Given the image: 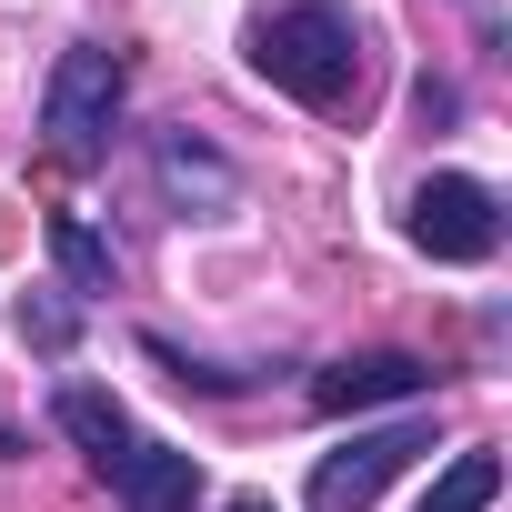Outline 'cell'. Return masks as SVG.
Returning <instances> with one entry per match:
<instances>
[{"label":"cell","mask_w":512,"mask_h":512,"mask_svg":"<svg viewBox=\"0 0 512 512\" xmlns=\"http://www.w3.org/2000/svg\"><path fill=\"white\" fill-rule=\"evenodd\" d=\"M402 231H412L422 262L472 272V262H492V251H502V191L472 181V171H432V181L402 201Z\"/></svg>","instance_id":"obj_3"},{"label":"cell","mask_w":512,"mask_h":512,"mask_svg":"<svg viewBox=\"0 0 512 512\" xmlns=\"http://www.w3.org/2000/svg\"><path fill=\"white\" fill-rule=\"evenodd\" d=\"M51 422H61V432H71V442H81L101 472H111V462L141 442V432H131V412H121L101 382H61V392H51Z\"/></svg>","instance_id":"obj_8"},{"label":"cell","mask_w":512,"mask_h":512,"mask_svg":"<svg viewBox=\"0 0 512 512\" xmlns=\"http://www.w3.org/2000/svg\"><path fill=\"white\" fill-rule=\"evenodd\" d=\"M121 91H131V71H121V51H111V41H71V51L51 61V91H41V131H51V151H61L71 171H91V161L111 151Z\"/></svg>","instance_id":"obj_2"},{"label":"cell","mask_w":512,"mask_h":512,"mask_svg":"<svg viewBox=\"0 0 512 512\" xmlns=\"http://www.w3.org/2000/svg\"><path fill=\"white\" fill-rule=\"evenodd\" d=\"M492 492H502V452H452L442 482L422 492V512H492Z\"/></svg>","instance_id":"obj_9"},{"label":"cell","mask_w":512,"mask_h":512,"mask_svg":"<svg viewBox=\"0 0 512 512\" xmlns=\"http://www.w3.org/2000/svg\"><path fill=\"white\" fill-rule=\"evenodd\" d=\"M51 262L71 272V292H111V241L81 211H51Z\"/></svg>","instance_id":"obj_10"},{"label":"cell","mask_w":512,"mask_h":512,"mask_svg":"<svg viewBox=\"0 0 512 512\" xmlns=\"http://www.w3.org/2000/svg\"><path fill=\"white\" fill-rule=\"evenodd\" d=\"M151 161H161V191H171L181 211H201V221L241 201V171H231L211 141H191V131H161V151H151Z\"/></svg>","instance_id":"obj_7"},{"label":"cell","mask_w":512,"mask_h":512,"mask_svg":"<svg viewBox=\"0 0 512 512\" xmlns=\"http://www.w3.org/2000/svg\"><path fill=\"white\" fill-rule=\"evenodd\" d=\"M11 452H21V432H11V422H0V462H11Z\"/></svg>","instance_id":"obj_13"},{"label":"cell","mask_w":512,"mask_h":512,"mask_svg":"<svg viewBox=\"0 0 512 512\" xmlns=\"http://www.w3.org/2000/svg\"><path fill=\"white\" fill-rule=\"evenodd\" d=\"M111 492H121V512H191L201 502V462L171 452V442H131L111 462Z\"/></svg>","instance_id":"obj_6"},{"label":"cell","mask_w":512,"mask_h":512,"mask_svg":"<svg viewBox=\"0 0 512 512\" xmlns=\"http://www.w3.org/2000/svg\"><path fill=\"white\" fill-rule=\"evenodd\" d=\"M21 332H31L41 352H71V332H81V322H71V302H21Z\"/></svg>","instance_id":"obj_12"},{"label":"cell","mask_w":512,"mask_h":512,"mask_svg":"<svg viewBox=\"0 0 512 512\" xmlns=\"http://www.w3.org/2000/svg\"><path fill=\"white\" fill-rule=\"evenodd\" d=\"M251 71L292 91L302 111H342L362 91V21L342 0H282V11L251 21Z\"/></svg>","instance_id":"obj_1"},{"label":"cell","mask_w":512,"mask_h":512,"mask_svg":"<svg viewBox=\"0 0 512 512\" xmlns=\"http://www.w3.org/2000/svg\"><path fill=\"white\" fill-rule=\"evenodd\" d=\"M432 392V362L422 352H352V362H332L322 382H312V402L322 412H362V402H422Z\"/></svg>","instance_id":"obj_5"},{"label":"cell","mask_w":512,"mask_h":512,"mask_svg":"<svg viewBox=\"0 0 512 512\" xmlns=\"http://www.w3.org/2000/svg\"><path fill=\"white\" fill-rule=\"evenodd\" d=\"M231 512H272V502H231Z\"/></svg>","instance_id":"obj_14"},{"label":"cell","mask_w":512,"mask_h":512,"mask_svg":"<svg viewBox=\"0 0 512 512\" xmlns=\"http://www.w3.org/2000/svg\"><path fill=\"white\" fill-rule=\"evenodd\" d=\"M422 452H432V422L352 432L342 452H322V462H312V512H372V502H382V482H392L402 462H422Z\"/></svg>","instance_id":"obj_4"},{"label":"cell","mask_w":512,"mask_h":512,"mask_svg":"<svg viewBox=\"0 0 512 512\" xmlns=\"http://www.w3.org/2000/svg\"><path fill=\"white\" fill-rule=\"evenodd\" d=\"M141 352H151V362H161V372H171V382H191V392H251V372H211V362H191V352H171V342H161V332H151V342H141Z\"/></svg>","instance_id":"obj_11"}]
</instances>
